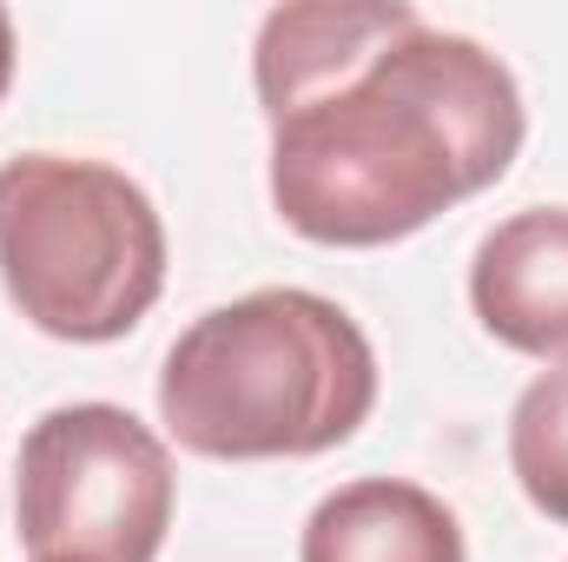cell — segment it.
Segmentation results:
<instances>
[{
    "instance_id": "obj_1",
    "label": "cell",
    "mask_w": 568,
    "mask_h": 562,
    "mask_svg": "<svg viewBox=\"0 0 568 562\" xmlns=\"http://www.w3.org/2000/svg\"><path fill=\"white\" fill-rule=\"evenodd\" d=\"M252 87L272 205L311 245H397L489 192L529 133L516 73L404 0H291L258 20Z\"/></svg>"
},
{
    "instance_id": "obj_2",
    "label": "cell",
    "mask_w": 568,
    "mask_h": 562,
    "mask_svg": "<svg viewBox=\"0 0 568 562\" xmlns=\"http://www.w3.org/2000/svg\"><path fill=\"white\" fill-rule=\"evenodd\" d=\"M377 411L364 324L297 284H265L192 318L159 364V423L212 463L324 456Z\"/></svg>"
},
{
    "instance_id": "obj_3",
    "label": "cell",
    "mask_w": 568,
    "mask_h": 562,
    "mask_svg": "<svg viewBox=\"0 0 568 562\" xmlns=\"http://www.w3.org/2000/svg\"><path fill=\"white\" fill-rule=\"evenodd\" d=\"M0 291L60 344H113L165 291V219L106 159H0Z\"/></svg>"
},
{
    "instance_id": "obj_4",
    "label": "cell",
    "mask_w": 568,
    "mask_h": 562,
    "mask_svg": "<svg viewBox=\"0 0 568 562\" xmlns=\"http://www.w3.org/2000/svg\"><path fill=\"white\" fill-rule=\"evenodd\" d=\"M172 503L165 436L120 404H53L20 436L13 530L27 562H152Z\"/></svg>"
},
{
    "instance_id": "obj_5",
    "label": "cell",
    "mask_w": 568,
    "mask_h": 562,
    "mask_svg": "<svg viewBox=\"0 0 568 562\" xmlns=\"http://www.w3.org/2000/svg\"><path fill=\"white\" fill-rule=\"evenodd\" d=\"M469 311L503 351L568 358V205H529L483 232Z\"/></svg>"
},
{
    "instance_id": "obj_6",
    "label": "cell",
    "mask_w": 568,
    "mask_h": 562,
    "mask_svg": "<svg viewBox=\"0 0 568 562\" xmlns=\"http://www.w3.org/2000/svg\"><path fill=\"white\" fill-rule=\"evenodd\" d=\"M297 562H469V550L456 510L424 483L357 476L311 510Z\"/></svg>"
},
{
    "instance_id": "obj_7",
    "label": "cell",
    "mask_w": 568,
    "mask_h": 562,
    "mask_svg": "<svg viewBox=\"0 0 568 562\" xmlns=\"http://www.w3.org/2000/svg\"><path fill=\"white\" fill-rule=\"evenodd\" d=\"M509 470L523 496L568 530V358L529 378V391L509 411Z\"/></svg>"
},
{
    "instance_id": "obj_8",
    "label": "cell",
    "mask_w": 568,
    "mask_h": 562,
    "mask_svg": "<svg viewBox=\"0 0 568 562\" xmlns=\"http://www.w3.org/2000/svg\"><path fill=\"white\" fill-rule=\"evenodd\" d=\"M7 87H13V20L0 7V100H7Z\"/></svg>"
}]
</instances>
